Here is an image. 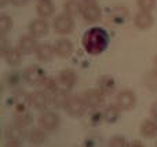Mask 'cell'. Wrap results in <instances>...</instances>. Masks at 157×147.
<instances>
[{
  "instance_id": "cell-1",
  "label": "cell",
  "mask_w": 157,
  "mask_h": 147,
  "mask_svg": "<svg viewBox=\"0 0 157 147\" xmlns=\"http://www.w3.org/2000/svg\"><path fill=\"white\" fill-rule=\"evenodd\" d=\"M109 44V36L102 28H91L83 36V48L88 55L97 57L102 54Z\"/></svg>"
},
{
  "instance_id": "cell-2",
  "label": "cell",
  "mask_w": 157,
  "mask_h": 147,
  "mask_svg": "<svg viewBox=\"0 0 157 147\" xmlns=\"http://www.w3.org/2000/svg\"><path fill=\"white\" fill-rule=\"evenodd\" d=\"M52 28H54V32L57 33V35H62V36L69 35V33L73 32V28H75L73 17L66 13L61 14V15H58L57 18L54 19Z\"/></svg>"
},
{
  "instance_id": "cell-3",
  "label": "cell",
  "mask_w": 157,
  "mask_h": 147,
  "mask_svg": "<svg viewBox=\"0 0 157 147\" xmlns=\"http://www.w3.org/2000/svg\"><path fill=\"white\" fill-rule=\"evenodd\" d=\"M59 123H61L59 116L52 112H46L43 114H40V117H39V127L47 132L55 131L59 127Z\"/></svg>"
},
{
  "instance_id": "cell-4",
  "label": "cell",
  "mask_w": 157,
  "mask_h": 147,
  "mask_svg": "<svg viewBox=\"0 0 157 147\" xmlns=\"http://www.w3.org/2000/svg\"><path fill=\"white\" fill-rule=\"evenodd\" d=\"M65 109L68 112V114L72 116V117H81L86 113L87 105L84 102L83 96H71Z\"/></svg>"
},
{
  "instance_id": "cell-5",
  "label": "cell",
  "mask_w": 157,
  "mask_h": 147,
  "mask_svg": "<svg viewBox=\"0 0 157 147\" xmlns=\"http://www.w3.org/2000/svg\"><path fill=\"white\" fill-rule=\"evenodd\" d=\"M44 79H46L44 70L41 68H39V66H36V65L29 66V68H26L25 72H24V80L30 85L41 84Z\"/></svg>"
},
{
  "instance_id": "cell-6",
  "label": "cell",
  "mask_w": 157,
  "mask_h": 147,
  "mask_svg": "<svg viewBox=\"0 0 157 147\" xmlns=\"http://www.w3.org/2000/svg\"><path fill=\"white\" fill-rule=\"evenodd\" d=\"M136 103V96L132 91L123 90L117 94L116 105L120 107V110H131Z\"/></svg>"
},
{
  "instance_id": "cell-7",
  "label": "cell",
  "mask_w": 157,
  "mask_h": 147,
  "mask_svg": "<svg viewBox=\"0 0 157 147\" xmlns=\"http://www.w3.org/2000/svg\"><path fill=\"white\" fill-rule=\"evenodd\" d=\"M48 30H50V26H48V22L46 21V18L33 19L29 24V33L36 39L47 36L48 35Z\"/></svg>"
},
{
  "instance_id": "cell-8",
  "label": "cell",
  "mask_w": 157,
  "mask_h": 147,
  "mask_svg": "<svg viewBox=\"0 0 157 147\" xmlns=\"http://www.w3.org/2000/svg\"><path fill=\"white\" fill-rule=\"evenodd\" d=\"M84 102H86L87 107H91V109H97L105 101V94L101 90H88L84 92L83 95Z\"/></svg>"
},
{
  "instance_id": "cell-9",
  "label": "cell",
  "mask_w": 157,
  "mask_h": 147,
  "mask_svg": "<svg viewBox=\"0 0 157 147\" xmlns=\"http://www.w3.org/2000/svg\"><path fill=\"white\" fill-rule=\"evenodd\" d=\"M54 48H55V55L62 58V59H66V58H69L73 54V44L68 39H59L55 43Z\"/></svg>"
},
{
  "instance_id": "cell-10",
  "label": "cell",
  "mask_w": 157,
  "mask_h": 147,
  "mask_svg": "<svg viewBox=\"0 0 157 147\" xmlns=\"http://www.w3.org/2000/svg\"><path fill=\"white\" fill-rule=\"evenodd\" d=\"M58 81H59V84L62 85V87H65L66 90H71L77 83L76 72L72 70V69H63V70H61L59 76H58Z\"/></svg>"
},
{
  "instance_id": "cell-11",
  "label": "cell",
  "mask_w": 157,
  "mask_h": 147,
  "mask_svg": "<svg viewBox=\"0 0 157 147\" xmlns=\"http://www.w3.org/2000/svg\"><path fill=\"white\" fill-rule=\"evenodd\" d=\"M153 22H155V18L152 17L150 11H142L141 10L135 15V18H134V24H135V26L141 30L149 29V28L153 25Z\"/></svg>"
},
{
  "instance_id": "cell-12",
  "label": "cell",
  "mask_w": 157,
  "mask_h": 147,
  "mask_svg": "<svg viewBox=\"0 0 157 147\" xmlns=\"http://www.w3.org/2000/svg\"><path fill=\"white\" fill-rule=\"evenodd\" d=\"M55 54V48L54 46H51L50 43H41L37 46L36 48V57H37L39 61L41 62H48V61L52 59Z\"/></svg>"
},
{
  "instance_id": "cell-13",
  "label": "cell",
  "mask_w": 157,
  "mask_h": 147,
  "mask_svg": "<svg viewBox=\"0 0 157 147\" xmlns=\"http://www.w3.org/2000/svg\"><path fill=\"white\" fill-rule=\"evenodd\" d=\"M81 15L87 22H97L101 19L102 13H101V8L97 4H86L83 7Z\"/></svg>"
},
{
  "instance_id": "cell-14",
  "label": "cell",
  "mask_w": 157,
  "mask_h": 147,
  "mask_svg": "<svg viewBox=\"0 0 157 147\" xmlns=\"http://www.w3.org/2000/svg\"><path fill=\"white\" fill-rule=\"evenodd\" d=\"M22 136H24V129L19 128L17 124L13 127H8L7 131H6V138L8 140V146H19Z\"/></svg>"
},
{
  "instance_id": "cell-15",
  "label": "cell",
  "mask_w": 157,
  "mask_h": 147,
  "mask_svg": "<svg viewBox=\"0 0 157 147\" xmlns=\"http://www.w3.org/2000/svg\"><path fill=\"white\" fill-rule=\"evenodd\" d=\"M46 132H47V131H46ZM46 132H44V129H41L40 127H39V128L30 129V131L28 132V135H26L28 142H29L30 145H33V146H40V145H43V143L47 140Z\"/></svg>"
},
{
  "instance_id": "cell-16",
  "label": "cell",
  "mask_w": 157,
  "mask_h": 147,
  "mask_svg": "<svg viewBox=\"0 0 157 147\" xmlns=\"http://www.w3.org/2000/svg\"><path fill=\"white\" fill-rule=\"evenodd\" d=\"M29 99L30 105H33L36 109H44V107H47V105L50 102L48 96L44 91H35L33 94L29 95Z\"/></svg>"
},
{
  "instance_id": "cell-17",
  "label": "cell",
  "mask_w": 157,
  "mask_h": 147,
  "mask_svg": "<svg viewBox=\"0 0 157 147\" xmlns=\"http://www.w3.org/2000/svg\"><path fill=\"white\" fill-rule=\"evenodd\" d=\"M39 44L36 43V37L30 36H24V37L19 39V50H21L24 54H32V52H36V48H37Z\"/></svg>"
},
{
  "instance_id": "cell-18",
  "label": "cell",
  "mask_w": 157,
  "mask_h": 147,
  "mask_svg": "<svg viewBox=\"0 0 157 147\" xmlns=\"http://www.w3.org/2000/svg\"><path fill=\"white\" fill-rule=\"evenodd\" d=\"M36 11H37V15L40 18H50L54 14V6L50 0H40L36 6Z\"/></svg>"
},
{
  "instance_id": "cell-19",
  "label": "cell",
  "mask_w": 157,
  "mask_h": 147,
  "mask_svg": "<svg viewBox=\"0 0 157 147\" xmlns=\"http://www.w3.org/2000/svg\"><path fill=\"white\" fill-rule=\"evenodd\" d=\"M141 135L144 138L152 139L157 136V121L152 120H145L141 125Z\"/></svg>"
},
{
  "instance_id": "cell-20",
  "label": "cell",
  "mask_w": 157,
  "mask_h": 147,
  "mask_svg": "<svg viewBox=\"0 0 157 147\" xmlns=\"http://www.w3.org/2000/svg\"><path fill=\"white\" fill-rule=\"evenodd\" d=\"M98 85H99V90L105 95H112L116 90V83H114L113 77L110 76H102L98 81Z\"/></svg>"
},
{
  "instance_id": "cell-21",
  "label": "cell",
  "mask_w": 157,
  "mask_h": 147,
  "mask_svg": "<svg viewBox=\"0 0 157 147\" xmlns=\"http://www.w3.org/2000/svg\"><path fill=\"white\" fill-rule=\"evenodd\" d=\"M69 99H71V96H69L65 91H55V92H52L51 103L54 105L57 109H65Z\"/></svg>"
},
{
  "instance_id": "cell-22",
  "label": "cell",
  "mask_w": 157,
  "mask_h": 147,
  "mask_svg": "<svg viewBox=\"0 0 157 147\" xmlns=\"http://www.w3.org/2000/svg\"><path fill=\"white\" fill-rule=\"evenodd\" d=\"M22 54H24V52H22L19 48L18 50L17 48H10L4 55H3V58H4L6 62H7L10 66H15V65H18V63L21 62Z\"/></svg>"
},
{
  "instance_id": "cell-23",
  "label": "cell",
  "mask_w": 157,
  "mask_h": 147,
  "mask_svg": "<svg viewBox=\"0 0 157 147\" xmlns=\"http://www.w3.org/2000/svg\"><path fill=\"white\" fill-rule=\"evenodd\" d=\"M119 116H120V107L114 106V105H110V106H108L105 109V112H103V118H105L106 123H116L117 120H119Z\"/></svg>"
},
{
  "instance_id": "cell-24",
  "label": "cell",
  "mask_w": 157,
  "mask_h": 147,
  "mask_svg": "<svg viewBox=\"0 0 157 147\" xmlns=\"http://www.w3.org/2000/svg\"><path fill=\"white\" fill-rule=\"evenodd\" d=\"M63 10H65V13L69 14V15L76 17L78 14H81L83 6H81V3L77 2V0H68V2L63 4Z\"/></svg>"
},
{
  "instance_id": "cell-25",
  "label": "cell",
  "mask_w": 157,
  "mask_h": 147,
  "mask_svg": "<svg viewBox=\"0 0 157 147\" xmlns=\"http://www.w3.org/2000/svg\"><path fill=\"white\" fill-rule=\"evenodd\" d=\"M110 18L114 21V24H124L128 18V11L125 8H114L110 13Z\"/></svg>"
},
{
  "instance_id": "cell-26",
  "label": "cell",
  "mask_w": 157,
  "mask_h": 147,
  "mask_svg": "<svg viewBox=\"0 0 157 147\" xmlns=\"http://www.w3.org/2000/svg\"><path fill=\"white\" fill-rule=\"evenodd\" d=\"M11 28H13V18L8 17V15H2L0 17V35L6 36Z\"/></svg>"
},
{
  "instance_id": "cell-27",
  "label": "cell",
  "mask_w": 157,
  "mask_h": 147,
  "mask_svg": "<svg viewBox=\"0 0 157 147\" xmlns=\"http://www.w3.org/2000/svg\"><path fill=\"white\" fill-rule=\"evenodd\" d=\"M41 84H43V87L46 91H50V92L58 91V83H57V80L52 79V77H46Z\"/></svg>"
},
{
  "instance_id": "cell-28",
  "label": "cell",
  "mask_w": 157,
  "mask_h": 147,
  "mask_svg": "<svg viewBox=\"0 0 157 147\" xmlns=\"http://www.w3.org/2000/svg\"><path fill=\"white\" fill-rule=\"evenodd\" d=\"M136 4L142 11H152L156 6V0H136Z\"/></svg>"
},
{
  "instance_id": "cell-29",
  "label": "cell",
  "mask_w": 157,
  "mask_h": 147,
  "mask_svg": "<svg viewBox=\"0 0 157 147\" xmlns=\"http://www.w3.org/2000/svg\"><path fill=\"white\" fill-rule=\"evenodd\" d=\"M109 146L110 147H124V146H127V140L121 136H114L109 140Z\"/></svg>"
},
{
  "instance_id": "cell-30",
  "label": "cell",
  "mask_w": 157,
  "mask_h": 147,
  "mask_svg": "<svg viewBox=\"0 0 157 147\" xmlns=\"http://www.w3.org/2000/svg\"><path fill=\"white\" fill-rule=\"evenodd\" d=\"M150 114H152V117L157 118V102L156 103H153L152 107H150Z\"/></svg>"
},
{
  "instance_id": "cell-31",
  "label": "cell",
  "mask_w": 157,
  "mask_h": 147,
  "mask_svg": "<svg viewBox=\"0 0 157 147\" xmlns=\"http://www.w3.org/2000/svg\"><path fill=\"white\" fill-rule=\"evenodd\" d=\"M28 2H29V0H11V3H13L14 6H18V7L19 6H25Z\"/></svg>"
},
{
  "instance_id": "cell-32",
  "label": "cell",
  "mask_w": 157,
  "mask_h": 147,
  "mask_svg": "<svg viewBox=\"0 0 157 147\" xmlns=\"http://www.w3.org/2000/svg\"><path fill=\"white\" fill-rule=\"evenodd\" d=\"M81 2H83L84 6H86V4H95V2H97V0H81Z\"/></svg>"
},
{
  "instance_id": "cell-33",
  "label": "cell",
  "mask_w": 157,
  "mask_h": 147,
  "mask_svg": "<svg viewBox=\"0 0 157 147\" xmlns=\"http://www.w3.org/2000/svg\"><path fill=\"white\" fill-rule=\"evenodd\" d=\"M7 3H11V0H0V7H4V6H7Z\"/></svg>"
},
{
  "instance_id": "cell-34",
  "label": "cell",
  "mask_w": 157,
  "mask_h": 147,
  "mask_svg": "<svg viewBox=\"0 0 157 147\" xmlns=\"http://www.w3.org/2000/svg\"><path fill=\"white\" fill-rule=\"evenodd\" d=\"M131 146H136V147H144V145H142L139 140H135V142H132V145Z\"/></svg>"
},
{
  "instance_id": "cell-35",
  "label": "cell",
  "mask_w": 157,
  "mask_h": 147,
  "mask_svg": "<svg viewBox=\"0 0 157 147\" xmlns=\"http://www.w3.org/2000/svg\"><path fill=\"white\" fill-rule=\"evenodd\" d=\"M155 62H156V66H157V57H156V61H155Z\"/></svg>"
}]
</instances>
